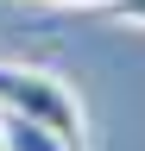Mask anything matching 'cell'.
Listing matches in <instances>:
<instances>
[{
	"instance_id": "1",
	"label": "cell",
	"mask_w": 145,
	"mask_h": 151,
	"mask_svg": "<svg viewBox=\"0 0 145 151\" xmlns=\"http://www.w3.org/2000/svg\"><path fill=\"white\" fill-rule=\"evenodd\" d=\"M0 113L38 120V126L63 132V139H76V145H82V132H88L76 88H69L57 69H38V63H13V57H0Z\"/></svg>"
},
{
	"instance_id": "2",
	"label": "cell",
	"mask_w": 145,
	"mask_h": 151,
	"mask_svg": "<svg viewBox=\"0 0 145 151\" xmlns=\"http://www.w3.org/2000/svg\"><path fill=\"white\" fill-rule=\"evenodd\" d=\"M0 139H6V151H82L76 139H63L38 120H19V113H0Z\"/></svg>"
},
{
	"instance_id": "3",
	"label": "cell",
	"mask_w": 145,
	"mask_h": 151,
	"mask_svg": "<svg viewBox=\"0 0 145 151\" xmlns=\"http://www.w3.org/2000/svg\"><path fill=\"white\" fill-rule=\"evenodd\" d=\"M95 13H107L114 25H145V0H101Z\"/></svg>"
},
{
	"instance_id": "4",
	"label": "cell",
	"mask_w": 145,
	"mask_h": 151,
	"mask_svg": "<svg viewBox=\"0 0 145 151\" xmlns=\"http://www.w3.org/2000/svg\"><path fill=\"white\" fill-rule=\"evenodd\" d=\"M50 6H101V0H50Z\"/></svg>"
},
{
	"instance_id": "5",
	"label": "cell",
	"mask_w": 145,
	"mask_h": 151,
	"mask_svg": "<svg viewBox=\"0 0 145 151\" xmlns=\"http://www.w3.org/2000/svg\"><path fill=\"white\" fill-rule=\"evenodd\" d=\"M0 151H6V139H0Z\"/></svg>"
}]
</instances>
